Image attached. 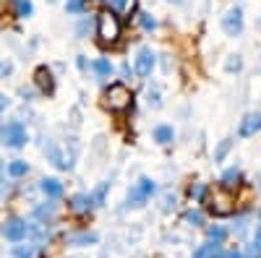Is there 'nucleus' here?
<instances>
[{
	"mask_svg": "<svg viewBox=\"0 0 261 258\" xmlns=\"http://www.w3.org/2000/svg\"><path fill=\"white\" fill-rule=\"evenodd\" d=\"M8 107H11V99H8L6 94H0V112H6Z\"/></svg>",
	"mask_w": 261,
	"mask_h": 258,
	"instance_id": "nucleus-36",
	"label": "nucleus"
},
{
	"mask_svg": "<svg viewBox=\"0 0 261 258\" xmlns=\"http://www.w3.org/2000/svg\"><path fill=\"white\" fill-rule=\"evenodd\" d=\"M42 149H45V157H47V162H53L58 169H71V167H73V162L63 154V149H60V146H58L53 138H47Z\"/></svg>",
	"mask_w": 261,
	"mask_h": 258,
	"instance_id": "nucleus-7",
	"label": "nucleus"
},
{
	"mask_svg": "<svg viewBox=\"0 0 261 258\" xmlns=\"http://www.w3.org/2000/svg\"><path fill=\"white\" fill-rule=\"evenodd\" d=\"M230 149H232V141H230V138H225V141L217 144V149H214V162H222V159L227 157Z\"/></svg>",
	"mask_w": 261,
	"mask_h": 258,
	"instance_id": "nucleus-24",
	"label": "nucleus"
},
{
	"mask_svg": "<svg viewBox=\"0 0 261 258\" xmlns=\"http://www.w3.org/2000/svg\"><path fill=\"white\" fill-rule=\"evenodd\" d=\"M230 58H232V60H227V66H225V68H227L230 73H232V71H241V66H243L241 55H230Z\"/></svg>",
	"mask_w": 261,
	"mask_h": 258,
	"instance_id": "nucleus-30",
	"label": "nucleus"
},
{
	"mask_svg": "<svg viewBox=\"0 0 261 258\" xmlns=\"http://www.w3.org/2000/svg\"><path fill=\"white\" fill-rule=\"evenodd\" d=\"M65 11L68 13H84V0H65Z\"/></svg>",
	"mask_w": 261,
	"mask_h": 258,
	"instance_id": "nucleus-29",
	"label": "nucleus"
},
{
	"mask_svg": "<svg viewBox=\"0 0 261 258\" xmlns=\"http://www.w3.org/2000/svg\"><path fill=\"white\" fill-rule=\"evenodd\" d=\"M172 138H175L172 125H157V128H154V141H157V144L167 146V144H172Z\"/></svg>",
	"mask_w": 261,
	"mask_h": 258,
	"instance_id": "nucleus-16",
	"label": "nucleus"
},
{
	"mask_svg": "<svg viewBox=\"0 0 261 258\" xmlns=\"http://www.w3.org/2000/svg\"><path fill=\"white\" fill-rule=\"evenodd\" d=\"M220 245L217 243H201L199 248L193 250V258H220Z\"/></svg>",
	"mask_w": 261,
	"mask_h": 258,
	"instance_id": "nucleus-15",
	"label": "nucleus"
},
{
	"mask_svg": "<svg viewBox=\"0 0 261 258\" xmlns=\"http://www.w3.org/2000/svg\"><path fill=\"white\" fill-rule=\"evenodd\" d=\"M186 222H188L191 227H201V224H204V214H201L199 209H191V211H186Z\"/></svg>",
	"mask_w": 261,
	"mask_h": 258,
	"instance_id": "nucleus-25",
	"label": "nucleus"
},
{
	"mask_svg": "<svg viewBox=\"0 0 261 258\" xmlns=\"http://www.w3.org/2000/svg\"><path fill=\"white\" fill-rule=\"evenodd\" d=\"M225 238H227V230H225V227H220V224L209 227V243L222 245V243H225Z\"/></svg>",
	"mask_w": 261,
	"mask_h": 258,
	"instance_id": "nucleus-22",
	"label": "nucleus"
},
{
	"mask_svg": "<svg viewBox=\"0 0 261 258\" xmlns=\"http://www.w3.org/2000/svg\"><path fill=\"white\" fill-rule=\"evenodd\" d=\"M139 18H141V26H144L146 32H154V29H157V18L151 16V13H141Z\"/></svg>",
	"mask_w": 261,
	"mask_h": 258,
	"instance_id": "nucleus-27",
	"label": "nucleus"
},
{
	"mask_svg": "<svg viewBox=\"0 0 261 258\" xmlns=\"http://www.w3.org/2000/svg\"><path fill=\"white\" fill-rule=\"evenodd\" d=\"M97 34H99L102 42H115L120 37V18L115 13H110V11L99 13V18H97Z\"/></svg>",
	"mask_w": 261,
	"mask_h": 258,
	"instance_id": "nucleus-3",
	"label": "nucleus"
},
{
	"mask_svg": "<svg viewBox=\"0 0 261 258\" xmlns=\"http://www.w3.org/2000/svg\"><path fill=\"white\" fill-rule=\"evenodd\" d=\"M243 258H261V245L258 243H251L248 250L243 253Z\"/></svg>",
	"mask_w": 261,
	"mask_h": 258,
	"instance_id": "nucleus-31",
	"label": "nucleus"
},
{
	"mask_svg": "<svg viewBox=\"0 0 261 258\" xmlns=\"http://www.w3.org/2000/svg\"><path fill=\"white\" fill-rule=\"evenodd\" d=\"M13 258H37V248L32 243H16L13 245Z\"/></svg>",
	"mask_w": 261,
	"mask_h": 258,
	"instance_id": "nucleus-18",
	"label": "nucleus"
},
{
	"mask_svg": "<svg viewBox=\"0 0 261 258\" xmlns=\"http://www.w3.org/2000/svg\"><path fill=\"white\" fill-rule=\"evenodd\" d=\"M204 196H206V185H204V183L191 185V198H193V201H201Z\"/></svg>",
	"mask_w": 261,
	"mask_h": 258,
	"instance_id": "nucleus-28",
	"label": "nucleus"
},
{
	"mask_svg": "<svg viewBox=\"0 0 261 258\" xmlns=\"http://www.w3.org/2000/svg\"><path fill=\"white\" fill-rule=\"evenodd\" d=\"M222 258H243V253H241V250H227Z\"/></svg>",
	"mask_w": 261,
	"mask_h": 258,
	"instance_id": "nucleus-37",
	"label": "nucleus"
},
{
	"mask_svg": "<svg viewBox=\"0 0 261 258\" xmlns=\"http://www.w3.org/2000/svg\"><path fill=\"white\" fill-rule=\"evenodd\" d=\"M175 3H178V0H175Z\"/></svg>",
	"mask_w": 261,
	"mask_h": 258,
	"instance_id": "nucleus-43",
	"label": "nucleus"
},
{
	"mask_svg": "<svg viewBox=\"0 0 261 258\" xmlns=\"http://www.w3.org/2000/svg\"><path fill=\"white\" fill-rule=\"evenodd\" d=\"M0 232H3V238L8 243H24L27 235H29V224H27V219H21V217H11V219H6V224H3Z\"/></svg>",
	"mask_w": 261,
	"mask_h": 258,
	"instance_id": "nucleus-5",
	"label": "nucleus"
},
{
	"mask_svg": "<svg viewBox=\"0 0 261 258\" xmlns=\"http://www.w3.org/2000/svg\"><path fill=\"white\" fill-rule=\"evenodd\" d=\"M261 131V112H248L241 120V128H238V136L241 138H251Z\"/></svg>",
	"mask_w": 261,
	"mask_h": 258,
	"instance_id": "nucleus-10",
	"label": "nucleus"
},
{
	"mask_svg": "<svg viewBox=\"0 0 261 258\" xmlns=\"http://www.w3.org/2000/svg\"><path fill=\"white\" fill-rule=\"evenodd\" d=\"M0 172H3V164H0Z\"/></svg>",
	"mask_w": 261,
	"mask_h": 258,
	"instance_id": "nucleus-40",
	"label": "nucleus"
},
{
	"mask_svg": "<svg viewBox=\"0 0 261 258\" xmlns=\"http://www.w3.org/2000/svg\"><path fill=\"white\" fill-rule=\"evenodd\" d=\"M53 3H55V0H53Z\"/></svg>",
	"mask_w": 261,
	"mask_h": 258,
	"instance_id": "nucleus-42",
	"label": "nucleus"
},
{
	"mask_svg": "<svg viewBox=\"0 0 261 258\" xmlns=\"http://www.w3.org/2000/svg\"><path fill=\"white\" fill-rule=\"evenodd\" d=\"M34 78H37V86H39V92H42V94H53V92H55V81H53V73H50L45 66H42V68H37Z\"/></svg>",
	"mask_w": 261,
	"mask_h": 258,
	"instance_id": "nucleus-12",
	"label": "nucleus"
},
{
	"mask_svg": "<svg viewBox=\"0 0 261 258\" xmlns=\"http://www.w3.org/2000/svg\"><path fill=\"white\" fill-rule=\"evenodd\" d=\"M258 217H261V211H258Z\"/></svg>",
	"mask_w": 261,
	"mask_h": 258,
	"instance_id": "nucleus-41",
	"label": "nucleus"
},
{
	"mask_svg": "<svg viewBox=\"0 0 261 258\" xmlns=\"http://www.w3.org/2000/svg\"><path fill=\"white\" fill-rule=\"evenodd\" d=\"M232 211H235V198L230 196V193L217 190L212 196V214L214 217H230Z\"/></svg>",
	"mask_w": 261,
	"mask_h": 258,
	"instance_id": "nucleus-8",
	"label": "nucleus"
},
{
	"mask_svg": "<svg viewBox=\"0 0 261 258\" xmlns=\"http://www.w3.org/2000/svg\"><path fill=\"white\" fill-rule=\"evenodd\" d=\"M86 32H89V18H81V24L76 26V34H79V37H84Z\"/></svg>",
	"mask_w": 261,
	"mask_h": 258,
	"instance_id": "nucleus-35",
	"label": "nucleus"
},
{
	"mask_svg": "<svg viewBox=\"0 0 261 258\" xmlns=\"http://www.w3.org/2000/svg\"><path fill=\"white\" fill-rule=\"evenodd\" d=\"M107 190H110V183L105 180V183H99V185H97V188H94V190L89 193V198H92V204H94V206H102V204H105V196H107Z\"/></svg>",
	"mask_w": 261,
	"mask_h": 258,
	"instance_id": "nucleus-19",
	"label": "nucleus"
},
{
	"mask_svg": "<svg viewBox=\"0 0 261 258\" xmlns=\"http://www.w3.org/2000/svg\"><path fill=\"white\" fill-rule=\"evenodd\" d=\"M146 97H149V99H146V102H149V107H160V104H162V99H160V92H149Z\"/></svg>",
	"mask_w": 261,
	"mask_h": 258,
	"instance_id": "nucleus-33",
	"label": "nucleus"
},
{
	"mask_svg": "<svg viewBox=\"0 0 261 258\" xmlns=\"http://www.w3.org/2000/svg\"><path fill=\"white\" fill-rule=\"evenodd\" d=\"M222 32L227 37H238L243 32V8L241 6H232L225 16H222Z\"/></svg>",
	"mask_w": 261,
	"mask_h": 258,
	"instance_id": "nucleus-6",
	"label": "nucleus"
},
{
	"mask_svg": "<svg viewBox=\"0 0 261 258\" xmlns=\"http://www.w3.org/2000/svg\"><path fill=\"white\" fill-rule=\"evenodd\" d=\"M16 13L21 18H29L34 13V6H32V0H21V3H16Z\"/></svg>",
	"mask_w": 261,
	"mask_h": 258,
	"instance_id": "nucleus-26",
	"label": "nucleus"
},
{
	"mask_svg": "<svg viewBox=\"0 0 261 258\" xmlns=\"http://www.w3.org/2000/svg\"><path fill=\"white\" fill-rule=\"evenodd\" d=\"M105 104L110 107L113 112H125L128 107L134 104V94H130L128 86H123V83H113L110 89H107V94H105Z\"/></svg>",
	"mask_w": 261,
	"mask_h": 258,
	"instance_id": "nucleus-2",
	"label": "nucleus"
},
{
	"mask_svg": "<svg viewBox=\"0 0 261 258\" xmlns=\"http://www.w3.org/2000/svg\"><path fill=\"white\" fill-rule=\"evenodd\" d=\"M13 73V63L11 60H0V78H6Z\"/></svg>",
	"mask_w": 261,
	"mask_h": 258,
	"instance_id": "nucleus-32",
	"label": "nucleus"
},
{
	"mask_svg": "<svg viewBox=\"0 0 261 258\" xmlns=\"http://www.w3.org/2000/svg\"><path fill=\"white\" fill-rule=\"evenodd\" d=\"M68 240L71 245H79V248H84V245H94L99 238H97V232H76V235H68Z\"/></svg>",
	"mask_w": 261,
	"mask_h": 258,
	"instance_id": "nucleus-13",
	"label": "nucleus"
},
{
	"mask_svg": "<svg viewBox=\"0 0 261 258\" xmlns=\"http://www.w3.org/2000/svg\"><path fill=\"white\" fill-rule=\"evenodd\" d=\"M34 217L42 219V222H50L55 217V204H42V206H34Z\"/></svg>",
	"mask_w": 261,
	"mask_h": 258,
	"instance_id": "nucleus-20",
	"label": "nucleus"
},
{
	"mask_svg": "<svg viewBox=\"0 0 261 258\" xmlns=\"http://www.w3.org/2000/svg\"><path fill=\"white\" fill-rule=\"evenodd\" d=\"M92 68H94L97 76H110V73H113V63H110V60H105V58H99V60L92 63Z\"/></svg>",
	"mask_w": 261,
	"mask_h": 258,
	"instance_id": "nucleus-23",
	"label": "nucleus"
},
{
	"mask_svg": "<svg viewBox=\"0 0 261 258\" xmlns=\"http://www.w3.org/2000/svg\"><path fill=\"white\" fill-rule=\"evenodd\" d=\"M0 138H3V144H6L8 149H21V146H27L29 133H27V128L21 125L18 120H13V123H6V125H3Z\"/></svg>",
	"mask_w": 261,
	"mask_h": 258,
	"instance_id": "nucleus-4",
	"label": "nucleus"
},
{
	"mask_svg": "<svg viewBox=\"0 0 261 258\" xmlns=\"http://www.w3.org/2000/svg\"><path fill=\"white\" fill-rule=\"evenodd\" d=\"M6 172H8L11 178H24L27 172H29V164H27L24 159H11L8 167H6Z\"/></svg>",
	"mask_w": 261,
	"mask_h": 258,
	"instance_id": "nucleus-17",
	"label": "nucleus"
},
{
	"mask_svg": "<svg viewBox=\"0 0 261 258\" xmlns=\"http://www.w3.org/2000/svg\"><path fill=\"white\" fill-rule=\"evenodd\" d=\"M154 63H157V58H154V52H151V47H141L139 50V55H136V73L139 76H151V71H154Z\"/></svg>",
	"mask_w": 261,
	"mask_h": 258,
	"instance_id": "nucleus-9",
	"label": "nucleus"
},
{
	"mask_svg": "<svg viewBox=\"0 0 261 258\" xmlns=\"http://www.w3.org/2000/svg\"><path fill=\"white\" fill-rule=\"evenodd\" d=\"M110 3H113V8L123 11V8H125V3H128V0H110Z\"/></svg>",
	"mask_w": 261,
	"mask_h": 258,
	"instance_id": "nucleus-38",
	"label": "nucleus"
},
{
	"mask_svg": "<svg viewBox=\"0 0 261 258\" xmlns=\"http://www.w3.org/2000/svg\"><path fill=\"white\" fill-rule=\"evenodd\" d=\"M71 209H73V211H79V214L92 211V209H94V204H92V198H89V193H76V196H71Z\"/></svg>",
	"mask_w": 261,
	"mask_h": 258,
	"instance_id": "nucleus-14",
	"label": "nucleus"
},
{
	"mask_svg": "<svg viewBox=\"0 0 261 258\" xmlns=\"http://www.w3.org/2000/svg\"><path fill=\"white\" fill-rule=\"evenodd\" d=\"M238 180H241V169L238 167H230L222 172V188H232V185H238Z\"/></svg>",
	"mask_w": 261,
	"mask_h": 258,
	"instance_id": "nucleus-21",
	"label": "nucleus"
},
{
	"mask_svg": "<svg viewBox=\"0 0 261 258\" xmlns=\"http://www.w3.org/2000/svg\"><path fill=\"white\" fill-rule=\"evenodd\" d=\"M157 193V183L151 180V178H141L134 188L128 190V196H125V209H139L144 206L151 196Z\"/></svg>",
	"mask_w": 261,
	"mask_h": 258,
	"instance_id": "nucleus-1",
	"label": "nucleus"
},
{
	"mask_svg": "<svg viewBox=\"0 0 261 258\" xmlns=\"http://www.w3.org/2000/svg\"><path fill=\"white\" fill-rule=\"evenodd\" d=\"M13 3H21V0H13Z\"/></svg>",
	"mask_w": 261,
	"mask_h": 258,
	"instance_id": "nucleus-39",
	"label": "nucleus"
},
{
	"mask_svg": "<svg viewBox=\"0 0 261 258\" xmlns=\"http://www.w3.org/2000/svg\"><path fill=\"white\" fill-rule=\"evenodd\" d=\"M162 209H165V211L175 209V193H167V196H165V204H162Z\"/></svg>",
	"mask_w": 261,
	"mask_h": 258,
	"instance_id": "nucleus-34",
	"label": "nucleus"
},
{
	"mask_svg": "<svg viewBox=\"0 0 261 258\" xmlns=\"http://www.w3.org/2000/svg\"><path fill=\"white\" fill-rule=\"evenodd\" d=\"M39 190L45 193L50 201H55V198L63 196V183H60L58 178H42V180H39Z\"/></svg>",
	"mask_w": 261,
	"mask_h": 258,
	"instance_id": "nucleus-11",
	"label": "nucleus"
}]
</instances>
